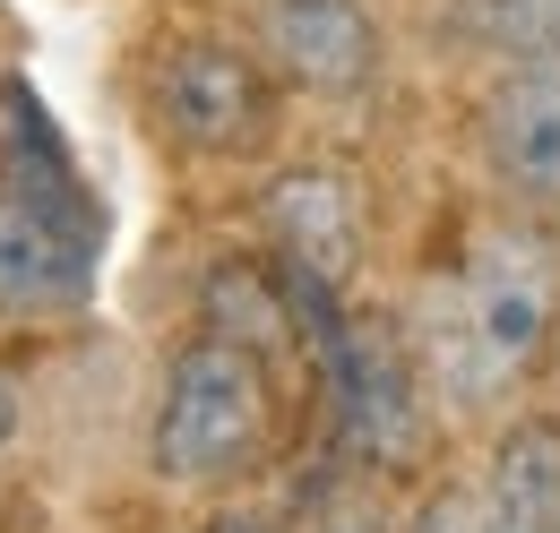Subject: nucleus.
Segmentation results:
<instances>
[{
    "mask_svg": "<svg viewBox=\"0 0 560 533\" xmlns=\"http://www.w3.org/2000/svg\"><path fill=\"white\" fill-rule=\"evenodd\" d=\"M397 319L448 430H491L560 370V233L483 199L422 259Z\"/></svg>",
    "mask_w": 560,
    "mask_h": 533,
    "instance_id": "nucleus-1",
    "label": "nucleus"
},
{
    "mask_svg": "<svg viewBox=\"0 0 560 533\" xmlns=\"http://www.w3.org/2000/svg\"><path fill=\"white\" fill-rule=\"evenodd\" d=\"M293 301H302V353H311V388H319V422H328V457L353 473H380L397 490L440 473L448 413L422 379L406 319L362 293H346V301L293 293Z\"/></svg>",
    "mask_w": 560,
    "mask_h": 533,
    "instance_id": "nucleus-2",
    "label": "nucleus"
},
{
    "mask_svg": "<svg viewBox=\"0 0 560 533\" xmlns=\"http://www.w3.org/2000/svg\"><path fill=\"white\" fill-rule=\"evenodd\" d=\"M104 199L86 190L70 138L35 86H0V319L52 328L95 301Z\"/></svg>",
    "mask_w": 560,
    "mask_h": 533,
    "instance_id": "nucleus-3",
    "label": "nucleus"
},
{
    "mask_svg": "<svg viewBox=\"0 0 560 533\" xmlns=\"http://www.w3.org/2000/svg\"><path fill=\"white\" fill-rule=\"evenodd\" d=\"M284 353L242 344L224 328L182 335L155 370V404H147V473L164 490H242L284 457Z\"/></svg>",
    "mask_w": 560,
    "mask_h": 533,
    "instance_id": "nucleus-4",
    "label": "nucleus"
},
{
    "mask_svg": "<svg viewBox=\"0 0 560 533\" xmlns=\"http://www.w3.org/2000/svg\"><path fill=\"white\" fill-rule=\"evenodd\" d=\"M139 104L147 130L164 138L173 155L190 164H259L284 130V78L268 69V52L224 26H182V35H155V52L139 69Z\"/></svg>",
    "mask_w": 560,
    "mask_h": 533,
    "instance_id": "nucleus-5",
    "label": "nucleus"
},
{
    "mask_svg": "<svg viewBox=\"0 0 560 533\" xmlns=\"http://www.w3.org/2000/svg\"><path fill=\"white\" fill-rule=\"evenodd\" d=\"M466 155L483 199L560 233V61H491L466 95Z\"/></svg>",
    "mask_w": 560,
    "mask_h": 533,
    "instance_id": "nucleus-6",
    "label": "nucleus"
},
{
    "mask_svg": "<svg viewBox=\"0 0 560 533\" xmlns=\"http://www.w3.org/2000/svg\"><path fill=\"white\" fill-rule=\"evenodd\" d=\"M259 250L277 259L293 293H362V259H371V199L337 155H302L259 181Z\"/></svg>",
    "mask_w": 560,
    "mask_h": 533,
    "instance_id": "nucleus-7",
    "label": "nucleus"
},
{
    "mask_svg": "<svg viewBox=\"0 0 560 533\" xmlns=\"http://www.w3.org/2000/svg\"><path fill=\"white\" fill-rule=\"evenodd\" d=\"M250 44L268 52L284 95L362 104L388 69V26L371 0H250Z\"/></svg>",
    "mask_w": 560,
    "mask_h": 533,
    "instance_id": "nucleus-8",
    "label": "nucleus"
},
{
    "mask_svg": "<svg viewBox=\"0 0 560 533\" xmlns=\"http://www.w3.org/2000/svg\"><path fill=\"white\" fill-rule=\"evenodd\" d=\"M466 473L483 533H560V404L526 396L517 413H500Z\"/></svg>",
    "mask_w": 560,
    "mask_h": 533,
    "instance_id": "nucleus-9",
    "label": "nucleus"
},
{
    "mask_svg": "<svg viewBox=\"0 0 560 533\" xmlns=\"http://www.w3.org/2000/svg\"><path fill=\"white\" fill-rule=\"evenodd\" d=\"M440 52L457 61H560V0H440L431 9Z\"/></svg>",
    "mask_w": 560,
    "mask_h": 533,
    "instance_id": "nucleus-10",
    "label": "nucleus"
},
{
    "mask_svg": "<svg viewBox=\"0 0 560 533\" xmlns=\"http://www.w3.org/2000/svg\"><path fill=\"white\" fill-rule=\"evenodd\" d=\"M302 533H406V490L380 482V473H353L328 457V482L311 490V517Z\"/></svg>",
    "mask_w": 560,
    "mask_h": 533,
    "instance_id": "nucleus-11",
    "label": "nucleus"
},
{
    "mask_svg": "<svg viewBox=\"0 0 560 533\" xmlns=\"http://www.w3.org/2000/svg\"><path fill=\"white\" fill-rule=\"evenodd\" d=\"M406 533H483V517H475V473H457V465L422 473L415 490H406Z\"/></svg>",
    "mask_w": 560,
    "mask_h": 533,
    "instance_id": "nucleus-12",
    "label": "nucleus"
},
{
    "mask_svg": "<svg viewBox=\"0 0 560 533\" xmlns=\"http://www.w3.org/2000/svg\"><path fill=\"white\" fill-rule=\"evenodd\" d=\"M18 439V388H9V370H0V448Z\"/></svg>",
    "mask_w": 560,
    "mask_h": 533,
    "instance_id": "nucleus-13",
    "label": "nucleus"
}]
</instances>
